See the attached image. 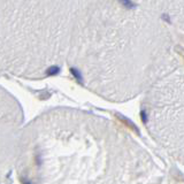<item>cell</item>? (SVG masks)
<instances>
[{
    "label": "cell",
    "mask_w": 184,
    "mask_h": 184,
    "mask_svg": "<svg viewBox=\"0 0 184 184\" xmlns=\"http://www.w3.org/2000/svg\"><path fill=\"white\" fill-rule=\"evenodd\" d=\"M117 116L120 117V119H121V120H122V121H123V122L126 123L127 126H129V127H130V128H131V129H132V130H135V131H137V132L139 134V131H138V128H137V127H136L135 124L132 123V122H130V120H128L127 117L122 116V115H117Z\"/></svg>",
    "instance_id": "1"
},
{
    "label": "cell",
    "mask_w": 184,
    "mask_h": 184,
    "mask_svg": "<svg viewBox=\"0 0 184 184\" xmlns=\"http://www.w3.org/2000/svg\"><path fill=\"white\" fill-rule=\"evenodd\" d=\"M59 73H60V68L58 66H52V67H49L47 69V71H46V75H49V76H54V75H58Z\"/></svg>",
    "instance_id": "2"
},
{
    "label": "cell",
    "mask_w": 184,
    "mask_h": 184,
    "mask_svg": "<svg viewBox=\"0 0 184 184\" xmlns=\"http://www.w3.org/2000/svg\"><path fill=\"white\" fill-rule=\"evenodd\" d=\"M124 7H127V8H129V9H134L136 7V5L134 4V2H131L130 0H119Z\"/></svg>",
    "instance_id": "3"
},
{
    "label": "cell",
    "mask_w": 184,
    "mask_h": 184,
    "mask_svg": "<svg viewBox=\"0 0 184 184\" xmlns=\"http://www.w3.org/2000/svg\"><path fill=\"white\" fill-rule=\"evenodd\" d=\"M70 71H71V74L74 75V77L78 81V83H83V78H82V76H81L79 71H77L75 68H71V69H70Z\"/></svg>",
    "instance_id": "4"
},
{
    "label": "cell",
    "mask_w": 184,
    "mask_h": 184,
    "mask_svg": "<svg viewBox=\"0 0 184 184\" xmlns=\"http://www.w3.org/2000/svg\"><path fill=\"white\" fill-rule=\"evenodd\" d=\"M140 116H142V120H143V122H146L147 121V116H146V114H145V112L143 111L142 113H140Z\"/></svg>",
    "instance_id": "5"
}]
</instances>
